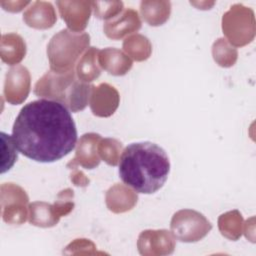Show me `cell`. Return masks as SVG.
Wrapping results in <instances>:
<instances>
[{
  "mask_svg": "<svg viewBox=\"0 0 256 256\" xmlns=\"http://www.w3.org/2000/svg\"><path fill=\"white\" fill-rule=\"evenodd\" d=\"M54 12L53 6L48 2H34L33 5L24 14V20L29 26L37 28H47L51 27L55 21L47 19L42 15Z\"/></svg>",
  "mask_w": 256,
  "mask_h": 256,
  "instance_id": "obj_5",
  "label": "cell"
},
{
  "mask_svg": "<svg viewBox=\"0 0 256 256\" xmlns=\"http://www.w3.org/2000/svg\"><path fill=\"white\" fill-rule=\"evenodd\" d=\"M100 4L103 7H105V9L94 5L92 2V5L94 6V10H95V15L101 19H107V18H110L111 16L113 17L119 11H121L123 8V3L121 1L120 2L119 1H117V2H100Z\"/></svg>",
  "mask_w": 256,
  "mask_h": 256,
  "instance_id": "obj_7",
  "label": "cell"
},
{
  "mask_svg": "<svg viewBox=\"0 0 256 256\" xmlns=\"http://www.w3.org/2000/svg\"><path fill=\"white\" fill-rule=\"evenodd\" d=\"M17 150L41 163L55 162L74 149L77 129L65 105L49 99H38L24 105L12 128Z\"/></svg>",
  "mask_w": 256,
  "mask_h": 256,
  "instance_id": "obj_1",
  "label": "cell"
},
{
  "mask_svg": "<svg viewBox=\"0 0 256 256\" xmlns=\"http://www.w3.org/2000/svg\"><path fill=\"white\" fill-rule=\"evenodd\" d=\"M140 28V20L138 18L137 12L132 9H128L124 12L122 17L112 23L105 24L106 34L111 38H118L125 33H130V31L137 30Z\"/></svg>",
  "mask_w": 256,
  "mask_h": 256,
  "instance_id": "obj_4",
  "label": "cell"
},
{
  "mask_svg": "<svg viewBox=\"0 0 256 256\" xmlns=\"http://www.w3.org/2000/svg\"><path fill=\"white\" fill-rule=\"evenodd\" d=\"M1 145H2V163H1V173H5L10 170L17 159V148L15 146L13 137L1 132Z\"/></svg>",
  "mask_w": 256,
  "mask_h": 256,
  "instance_id": "obj_6",
  "label": "cell"
},
{
  "mask_svg": "<svg viewBox=\"0 0 256 256\" xmlns=\"http://www.w3.org/2000/svg\"><path fill=\"white\" fill-rule=\"evenodd\" d=\"M121 180L138 193L153 194L161 189L170 172L166 151L153 142L129 144L119 160Z\"/></svg>",
  "mask_w": 256,
  "mask_h": 256,
  "instance_id": "obj_2",
  "label": "cell"
},
{
  "mask_svg": "<svg viewBox=\"0 0 256 256\" xmlns=\"http://www.w3.org/2000/svg\"><path fill=\"white\" fill-rule=\"evenodd\" d=\"M57 5L62 15V18L67 22L68 25L74 18V15H77L81 29H83L86 26V22L89 19L91 8L90 6L92 5V2L58 1Z\"/></svg>",
  "mask_w": 256,
  "mask_h": 256,
  "instance_id": "obj_3",
  "label": "cell"
}]
</instances>
